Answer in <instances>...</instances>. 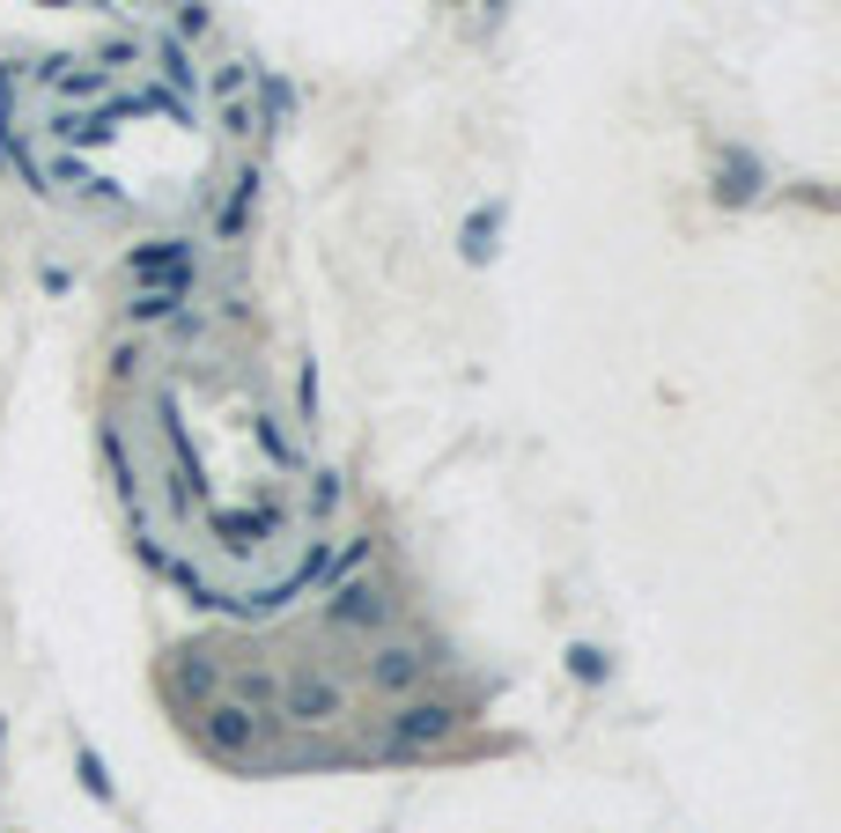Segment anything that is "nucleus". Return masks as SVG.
I'll return each mask as SVG.
<instances>
[{
	"instance_id": "nucleus-12",
	"label": "nucleus",
	"mask_w": 841,
	"mask_h": 833,
	"mask_svg": "<svg viewBox=\"0 0 841 833\" xmlns=\"http://www.w3.org/2000/svg\"><path fill=\"white\" fill-rule=\"evenodd\" d=\"M251 199H259V177H237V199H229V215H222V244H229V237H237V229H244V221H251Z\"/></svg>"
},
{
	"instance_id": "nucleus-1",
	"label": "nucleus",
	"mask_w": 841,
	"mask_h": 833,
	"mask_svg": "<svg viewBox=\"0 0 841 833\" xmlns=\"http://www.w3.org/2000/svg\"><path fill=\"white\" fill-rule=\"evenodd\" d=\"M125 273H133V288H177V295H193V244H177V237L141 244L133 259H125Z\"/></svg>"
},
{
	"instance_id": "nucleus-13",
	"label": "nucleus",
	"mask_w": 841,
	"mask_h": 833,
	"mask_svg": "<svg viewBox=\"0 0 841 833\" xmlns=\"http://www.w3.org/2000/svg\"><path fill=\"white\" fill-rule=\"evenodd\" d=\"M569 671L583 679V687H591V679H605V657H598L591 642H576V649H569Z\"/></svg>"
},
{
	"instance_id": "nucleus-14",
	"label": "nucleus",
	"mask_w": 841,
	"mask_h": 833,
	"mask_svg": "<svg viewBox=\"0 0 841 833\" xmlns=\"http://www.w3.org/2000/svg\"><path fill=\"white\" fill-rule=\"evenodd\" d=\"M81 782H89V797H111V775H103L97 753H81Z\"/></svg>"
},
{
	"instance_id": "nucleus-8",
	"label": "nucleus",
	"mask_w": 841,
	"mask_h": 833,
	"mask_svg": "<svg viewBox=\"0 0 841 833\" xmlns=\"http://www.w3.org/2000/svg\"><path fill=\"white\" fill-rule=\"evenodd\" d=\"M237 693H244V701H237L244 715H266V709H281V679H273V671H237Z\"/></svg>"
},
{
	"instance_id": "nucleus-4",
	"label": "nucleus",
	"mask_w": 841,
	"mask_h": 833,
	"mask_svg": "<svg viewBox=\"0 0 841 833\" xmlns=\"http://www.w3.org/2000/svg\"><path fill=\"white\" fill-rule=\"evenodd\" d=\"M450 723H458V715H450L444 701H414V709H398L392 745H398V753H414V745H436V737H450Z\"/></svg>"
},
{
	"instance_id": "nucleus-15",
	"label": "nucleus",
	"mask_w": 841,
	"mask_h": 833,
	"mask_svg": "<svg viewBox=\"0 0 841 833\" xmlns=\"http://www.w3.org/2000/svg\"><path fill=\"white\" fill-rule=\"evenodd\" d=\"M185 687H193V693H215V664H199V657H185Z\"/></svg>"
},
{
	"instance_id": "nucleus-16",
	"label": "nucleus",
	"mask_w": 841,
	"mask_h": 833,
	"mask_svg": "<svg viewBox=\"0 0 841 833\" xmlns=\"http://www.w3.org/2000/svg\"><path fill=\"white\" fill-rule=\"evenodd\" d=\"M222 125H229V133H251V125H259V111H251V103H229Z\"/></svg>"
},
{
	"instance_id": "nucleus-10",
	"label": "nucleus",
	"mask_w": 841,
	"mask_h": 833,
	"mask_svg": "<svg viewBox=\"0 0 841 833\" xmlns=\"http://www.w3.org/2000/svg\"><path fill=\"white\" fill-rule=\"evenodd\" d=\"M177 303H185L177 288H141V295H133V318H141V325H155V318H177Z\"/></svg>"
},
{
	"instance_id": "nucleus-7",
	"label": "nucleus",
	"mask_w": 841,
	"mask_h": 833,
	"mask_svg": "<svg viewBox=\"0 0 841 833\" xmlns=\"http://www.w3.org/2000/svg\"><path fill=\"white\" fill-rule=\"evenodd\" d=\"M45 81L59 89V97H97V103H111V74L89 67V59H52Z\"/></svg>"
},
{
	"instance_id": "nucleus-3",
	"label": "nucleus",
	"mask_w": 841,
	"mask_h": 833,
	"mask_svg": "<svg viewBox=\"0 0 841 833\" xmlns=\"http://www.w3.org/2000/svg\"><path fill=\"white\" fill-rule=\"evenodd\" d=\"M199 731H207V745H215L222 760H244V753H259V715H244L237 701H215V709L199 715Z\"/></svg>"
},
{
	"instance_id": "nucleus-5",
	"label": "nucleus",
	"mask_w": 841,
	"mask_h": 833,
	"mask_svg": "<svg viewBox=\"0 0 841 833\" xmlns=\"http://www.w3.org/2000/svg\"><path fill=\"white\" fill-rule=\"evenodd\" d=\"M428 664H436L428 649H406V642H398V649H384V657L370 664V679L384 693H406V687H420V679H428Z\"/></svg>"
},
{
	"instance_id": "nucleus-9",
	"label": "nucleus",
	"mask_w": 841,
	"mask_h": 833,
	"mask_svg": "<svg viewBox=\"0 0 841 833\" xmlns=\"http://www.w3.org/2000/svg\"><path fill=\"white\" fill-rule=\"evenodd\" d=\"M753 185H761V171H753L745 155H731V163L717 171V193H723V199H753Z\"/></svg>"
},
{
	"instance_id": "nucleus-6",
	"label": "nucleus",
	"mask_w": 841,
	"mask_h": 833,
	"mask_svg": "<svg viewBox=\"0 0 841 833\" xmlns=\"http://www.w3.org/2000/svg\"><path fill=\"white\" fill-rule=\"evenodd\" d=\"M325 620L332 627H362V620H384V598H376V583H340L332 598H325Z\"/></svg>"
},
{
	"instance_id": "nucleus-11",
	"label": "nucleus",
	"mask_w": 841,
	"mask_h": 833,
	"mask_svg": "<svg viewBox=\"0 0 841 833\" xmlns=\"http://www.w3.org/2000/svg\"><path fill=\"white\" fill-rule=\"evenodd\" d=\"M495 229H502V207L472 215V221H466V259H488V251H495Z\"/></svg>"
},
{
	"instance_id": "nucleus-2",
	"label": "nucleus",
	"mask_w": 841,
	"mask_h": 833,
	"mask_svg": "<svg viewBox=\"0 0 841 833\" xmlns=\"http://www.w3.org/2000/svg\"><path fill=\"white\" fill-rule=\"evenodd\" d=\"M340 701L347 693L332 687L325 671H288V679H281V715H288V723H332Z\"/></svg>"
}]
</instances>
